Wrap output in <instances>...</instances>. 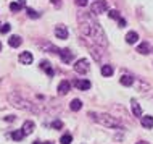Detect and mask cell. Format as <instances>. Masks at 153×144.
<instances>
[{
    "mask_svg": "<svg viewBox=\"0 0 153 144\" xmlns=\"http://www.w3.org/2000/svg\"><path fill=\"white\" fill-rule=\"evenodd\" d=\"M74 86H76L79 91H89L90 86H92V83H90L89 80H76V81H74Z\"/></svg>",
    "mask_w": 153,
    "mask_h": 144,
    "instance_id": "obj_9",
    "label": "cell"
},
{
    "mask_svg": "<svg viewBox=\"0 0 153 144\" xmlns=\"http://www.w3.org/2000/svg\"><path fill=\"white\" fill-rule=\"evenodd\" d=\"M34 128H36V123L32 122V120H26L23 123V133H24V136H27V134H31L32 131H34Z\"/></svg>",
    "mask_w": 153,
    "mask_h": 144,
    "instance_id": "obj_10",
    "label": "cell"
},
{
    "mask_svg": "<svg viewBox=\"0 0 153 144\" xmlns=\"http://www.w3.org/2000/svg\"><path fill=\"white\" fill-rule=\"evenodd\" d=\"M137 40H139V34L135 31H129L126 34V42L127 44H135Z\"/></svg>",
    "mask_w": 153,
    "mask_h": 144,
    "instance_id": "obj_15",
    "label": "cell"
},
{
    "mask_svg": "<svg viewBox=\"0 0 153 144\" xmlns=\"http://www.w3.org/2000/svg\"><path fill=\"white\" fill-rule=\"evenodd\" d=\"M69 89H71V83H69V81H66V80H63V81H60L56 91H58L60 96H66V94L69 92Z\"/></svg>",
    "mask_w": 153,
    "mask_h": 144,
    "instance_id": "obj_7",
    "label": "cell"
},
{
    "mask_svg": "<svg viewBox=\"0 0 153 144\" xmlns=\"http://www.w3.org/2000/svg\"><path fill=\"white\" fill-rule=\"evenodd\" d=\"M100 71H102V75L105 76V78H110V76L114 73V70H113V67H111V65H103Z\"/></svg>",
    "mask_w": 153,
    "mask_h": 144,
    "instance_id": "obj_16",
    "label": "cell"
},
{
    "mask_svg": "<svg viewBox=\"0 0 153 144\" xmlns=\"http://www.w3.org/2000/svg\"><path fill=\"white\" fill-rule=\"evenodd\" d=\"M10 29H11V26H10V24H3V26L2 28H0V31H2V34H7V32H10Z\"/></svg>",
    "mask_w": 153,
    "mask_h": 144,
    "instance_id": "obj_27",
    "label": "cell"
},
{
    "mask_svg": "<svg viewBox=\"0 0 153 144\" xmlns=\"http://www.w3.org/2000/svg\"><path fill=\"white\" fill-rule=\"evenodd\" d=\"M55 36L58 39H68L69 32H68V28L63 26V24H58V26L55 28Z\"/></svg>",
    "mask_w": 153,
    "mask_h": 144,
    "instance_id": "obj_8",
    "label": "cell"
},
{
    "mask_svg": "<svg viewBox=\"0 0 153 144\" xmlns=\"http://www.w3.org/2000/svg\"><path fill=\"white\" fill-rule=\"evenodd\" d=\"M89 117L92 118L94 122L100 123L105 128H121V122L118 120L116 117L110 113H97V112H89Z\"/></svg>",
    "mask_w": 153,
    "mask_h": 144,
    "instance_id": "obj_3",
    "label": "cell"
},
{
    "mask_svg": "<svg viewBox=\"0 0 153 144\" xmlns=\"http://www.w3.org/2000/svg\"><path fill=\"white\" fill-rule=\"evenodd\" d=\"M26 13H27V16H29V18H32V20L40 18V13H39V11H36L34 8H29V7H27V8H26Z\"/></svg>",
    "mask_w": 153,
    "mask_h": 144,
    "instance_id": "obj_21",
    "label": "cell"
},
{
    "mask_svg": "<svg viewBox=\"0 0 153 144\" xmlns=\"http://www.w3.org/2000/svg\"><path fill=\"white\" fill-rule=\"evenodd\" d=\"M137 144H150V142H147V141H139Z\"/></svg>",
    "mask_w": 153,
    "mask_h": 144,
    "instance_id": "obj_32",
    "label": "cell"
},
{
    "mask_svg": "<svg viewBox=\"0 0 153 144\" xmlns=\"http://www.w3.org/2000/svg\"><path fill=\"white\" fill-rule=\"evenodd\" d=\"M40 68H42V70H44L45 73H47L48 76H53V75H55V71H53V68L50 67V63H48L47 60H42V62H40Z\"/></svg>",
    "mask_w": 153,
    "mask_h": 144,
    "instance_id": "obj_14",
    "label": "cell"
},
{
    "mask_svg": "<svg viewBox=\"0 0 153 144\" xmlns=\"http://www.w3.org/2000/svg\"><path fill=\"white\" fill-rule=\"evenodd\" d=\"M108 15H110V18H113V20H119V18H121V15H119L118 10H110Z\"/></svg>",
    "mask_w": 153,
    "mask_h": 144,
    "instance_id": "obj_25",
    "label": "cell"
},
{
    "mask_svg": "<svg viewBox=\"0 0 153 144\" xmlns=\"http://www.w3.org/2000/svg\"><path fill=\"white\" fill-rule=\"evenodd\" d=\"M0 52H2V42H0Z\"/></svg>",
    "mask_w": 153,
    "mask_h": 144,
    "instance_id": "obj_34",
    "label": "cell"
},
{
    "mask_svg": "<svg viewBox=\"0 0 153 144\" xmlns=\"http://www.w3.org/2000/svg\"><path fill=\"white\" fill-rule=\"evenodd\" d=\"M71 141H73V136H71L69 133L63 134V136H61V139H60V142H61V144H71Z\"/></svg>",
    "mask_w": 153,
    "mask_h": 144,
    "instance_id": "obj_24",
    "label": "cell"
},
{
    "mask_svg": "<svg viewBox=\"0 0 153 144\" xmlns=\"http://www.w3.org/2000/svg\"><path fill=\"white\" fill-rule=\"evenodd\" d=\"M74 71L79 73V75H85L90 71V62L87 58H79L74 63Z\"/></svg>",
    "mask_w": 153,
    "mask_h": 144,
    "instance_id": "obj_4",
    "label": "cell"
},
{
    "mask_svg": "<svg viewBox=\"0 0 153 144\" xmlns=\"http://www.w3.org/2000/svg\"><path fill=\"white\" fill-rule=\"evenodd\" d=\"M11 138H13L15 141H21V139L24 138V133H23V130H15L13 133H11Z\"/></svg>",
    "mask_w": 153,
    "mask_h": 144,
    "instance_id": "obj_22",
    "label": "cell"
},
{
    "mask_svg": "<svg viewBox=\"0 0 153 144\" xmlns=\"http://www.w3.org/2000/svg\"><path fill=\"white\" fill-rule=\"evenodd\" d=\"M0 84H2V78H0Z\"/></svg>",
    "mask_w": 153,
    "mask_h": 144,
    "instance_id": "obj_37",
    "label": "cell"
},
{
    "mask_svg": "<svg viewBox=\"0 0 153 144\" xmlns=\"http://www.w3.org/2000/svg\"><path fill=\"white\" fill-rule=\"evenodd\" d=\"M8 99V104H10L11 107H15V109H19V110H24V112H31V113H40V107L34 104L32 100H29V99H26L23 96V94H19V92H10L7 96Z\"/></svg>",
    "mask_w": 153,
    "mask_h": 144,
    "instance_id": "obj_2",
    "label": "cell"
},
{
    "mask_svg": "<svg viewBox=\"0 0 153 144\" xmlns=\"http://www.w3.org/2000/svg\"><path fill=\"white\" fill-rule=\"evenodd\" d=\"M106 10H108L106 0H95L92 3V13L94 15H102V13H105Z\"/></svg>",
    "mask_w": 153,
    "mask_h": 144,
    "instance_id": "obj_5",
    "label": "cell"
},
{
    "mask_svg": "<svg viewBox=\"0 0 153 144\" xmlns=\"http://www.w3.org/2000/svg\"><path fill=\"white\" fill-rule=\"evenodd\" d=\"M69 109L73 110V112H77V110L82 109V100H79V99H73L71 104H69Z\"/></svg>",
    "mask_w": 153,
    "mask_h": 144,
    "instance_id": "obj_17",
    "label": "cell"
},
{
    "mask_svg": "<svg viewBox=\"0 0 153 144\" xmlns=\"http://www.w3.org/2000/svg\"><path fill=\"white\" fill-rule=\"evenodd\" d=\"M10 10H11V11H15V13H16V11L23 10V5H21L19 2H11V3H10Z\"/></svg>",
    "mask_w": 153,
    "mask_h": 144,
    "instance_id": "obj_23",
    "label": "cell"
},
{
    "mask_svg": "<svg viewBox=\"0 0 153 144\" xmlns=\"http://www.w3.org/2000/svg\"><path fill=\"white\" fill-rule=\"evenodd\" d=\"M140 123H142L143 128L152 130V128H153V117H152V115H145V117H140Z\"/></svg>",
    "mask_w": 153,
    "mask_h": 144,
    "instance_id": "obj_13",
    "label": "cell"
},
{
    "mask_svg": "<svg viewBox=\"0 0 153 144\" xmlns=\"http://www.w3.org/2000/svg\"><path fill=\"white\" fill-rule=\"evenodd\" d=\"M34 144H40V141H36V142H34Z\"/></svg>",
    "mask_w": 153,
    "mask_h": 144,
    "instance_id": "obj_36",
    "label": "cell"
},
{
    "mask_svg": "<svg viewBox=\"0 0 153 144\" xmlns=\"http://www.w3.org/2000/svg\"><path fill=\"white\" fill-rule=\"evenodd\" d=\"M131 109H132V113H134V117H142V107L139 105V102L135 100V99H131Z\"/></svg>",
    "mask_w": 153,
    "mask_h": 144,
    "instance_id": "obj_12",
    "label": "cell"
},
{
    "mask_svg": "<svg viewBox=\"0 0 153 144\" xmlns=\"http://www.w3.org/2000/svg\"><path fill=\"white\" fill-rule=\"evenodd\" d=\"M119 83H121L123 86H132L134 84V78H132L131 75H124V76H121Z\"/></svg>",
    "mask_w": 153,
    "mask_h": 144,
    "instance_id": "obj_20",
    "label": "cell"
},
{
    "mask_svg": "<svg viewBox=\"0 0 153 144\" xmlns=\"http://www.w3.org/2000/svg\"><path fill=\"white\" fill-rule=\"evenodd\" d=\"M118 21H119V26H121V28H124V26H126V20H123V18H119V20H118Z\"/></svg>",
    "mask_w": 153,
    "mask_h": 144,
    "instance_id": "obj_29",
    "label": "cell"
},
{
    "mask_svg": "<svg viewBox=\"0 0 153 144\" xmlns=\"http://www.w3.org/2000/svg\"><path fill=\"white\" fill-rule=\"evenodd\" d=\"M137 52L142 53V55H147V53H150V44L148 42H142L140 46L137 47Z\"/></svg>",
    "mask_w": 153,
    "mask_h": 144,
    "instance_id": "obj_19",
    "label": "cell"
},
{
    "mask_svg": "<svg viewBox=\"0 0 153 144\" xmlns=\"http://www.w3.org/2000/svg\"><path fill=\"white\" fill-rule=\"evenodd\" d=\"M40 144H52V142H40Z\"/></svg>",
    "mask_w": 153,
    "mask_h": 144,
    "instance_id": "obj_35",
    "label": "cell"
},
{
    "mask_svg": "<svg viewBox=\"0 0 153 144\" xmlns=\"http://www.w3.org/2000/svg\"><path fill=\"white\" fill-rule=\"evenodd\" d=\"M58 55H60V58H61L63 63H71L73 58H74L73 52L69 50V49H61V50L58 52Z\"/></svg>",
    "mask_w": 153,
    "mask_h": 144,
    "instance_id": "obj_6",
    "label": "cell"
},
{
    "mask_svg": "<svg viewBox=\"0 0 153 144\" xmlns=\"http://www.w3.org/2000/svg\"><path fill=\"white\" fill-rule=\"evenodd\" d=\"M79 31H81L82 36L92 39V42L97 44V46H100V47L108 46V40H106V36H105V32H103L102 26L92 18V15H81Z\"/></svg>",
    "mask_w": 153,
    "mask_h": 144,
    "instance_id": "obj_1",
    "label": "cell"
},
{
    "mask_svg": "<svg viewBox=\"0 0 153 144\" xmlns=\"http://www.w3.org/2000/svg\"><path fill=\"white\" fill-rule=\"evenodd\" d=\"M32 60H34V57H32L31 52H23L21 55H19V63L21 65H31Z\"/></svg>",
    "mask_w": 153,
    "mask_h": 144,
    "instance_id": "obj_11",
    "label": "cell"
},
{
    "mask_svg": "<svg viewBox=\"0 0 153 144\" xmlns=\"http://www.w3.org/2000/svg\"><path fill=\"white\" fill-rule=\"evenodd\" d=\"M87 2H89V0H76V5H79V7H85V5H87Z\"/></svg>",
    "mask_w": 153,
    "mask_h": 144,
    "instance_id": "obj_28",
    "label": "cell"
},
{
    "mask_svg": "<svg viewBox=\"0 0 153 144\" xmlns=\"http://www.w3.org/2000/svg\"><path fill=\"white\" fill-rule=\"evenodd\" d=\"M52 3H55V7H60V0H52Z\"/></svg>",
    "mask_w": 153,
    "mask_h": 144,
    "instance_id": "obj_31",
    "label": "cell"
},
{
    "mask_svg": "<svg viewBox=\"0 0 153 144\" xmlns=\"http://www.w3.org/2000/svg\"><path fill=\"white\" fill-rule=\"evenodd\" d=\"M5 120L7 122H13V120H16V118L13 117V115H8V117H5Z\"/></svg>",
    "mask_w": 153,
    "mask_h": 144,
    "instance_id": "obj_30",
    "label": "cell"
},
{
    "mask_svg": "<svg viewBox=\"0 0 153 144\" xmlns=\"http://www.w3.org/2000/svg\"><path fill=\"white\" fill-rule=\"evenodd\" d=\"M152 50H153V49H152Z\"/></svg>",
    "mask_w": 153,
    "mask_h": 144,
    "instance_id": "obj_38",
    "label": "cell"
},
{
    "mask_svg": "<svg viewBox=\"0 0 153 144\" xmlns=\"http://www.w3.org/2000/svg\"><path fill=\"white\" fill-rule=\"evenodd\" d=\"M23 42V39L19 38V36H11L10 39H8V44H10L11 47H19Z\"/></svg>",
    "mask_w": 153,
    "mask_h": 144,
    "instance_id": "obj_18",
    "label": "cell"
},
{
    "mask_svg": "<svg viewBox=\"0 0 153 144\" xmlns=\"http://www.w3.org/2000/svg\"><path fill=\"white\" fill-rule=\"evenodd\" d=\"M18 2H19V3H21V5H23V7H24V0H18Z\"/></svg>",
    "mask_w": 153,
    "mask_h": 144,
    "instance_id": "obj_33",
    "label": "cell"
},
{
    "mask_svg": "<svg viewBox=\"0 0 153 144\" xmlns=\"http://www.w3.org/2000/svg\"><path fill=\"white\" fill-rule=\"evenodd\" d=\"M52 126H53L55 130H61V128H63V122H60V120H55V122L52 123Z\"/></svg>",
    "mask_w": 153,
    "mask_h": 144,
    "instance_id": "obj_26",
    "label": "cell"
}]
</instances>
